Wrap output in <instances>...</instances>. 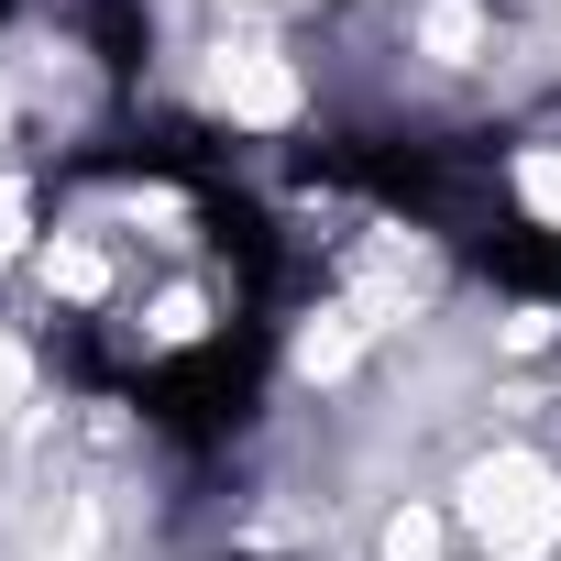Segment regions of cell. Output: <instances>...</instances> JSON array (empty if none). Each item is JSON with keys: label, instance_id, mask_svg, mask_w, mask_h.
<instances>
[{"label": "cell", "instance_id": "6", "mask_svg": "<svg viewBox=\"0 0 561 561\" xmlns=\"http://www.w3.org/2000/svg\"><path fill=\"white\" fill-rule=\"evenodd\" d=\"M517 198H528L539 220H561V154H528V165H517Z\"/></svg>", "mask_w": 561, "mask_h": 561}, {"label": "cell", "instance_id": "5", "mask_svg": "<svg viewBox=\"0 0 561 561\" xmlns=\"http://www.w3.org/2000/svg\"><path fill=\"white\" fill-rule=\"evenodd\" d=\"M473 34H484V23H473V0H440V12L419 23V45H430V56H473Z\"/></svg>", "mask_w": 561, "mask_h": 561}, {"label": "cell", "instance_id": "7", "mask_svg": "<svg viewBox=\"0 0 561 561\" xmlns=\"http://www.w3.org/2000/svg\"><path fill=\"white\" fill-rule=\"evenodd\" d=\"M45 275H56L67 298H100V253H89V242H56V264H45Z\"/></svg>", "mask_w": 561, "mask_h": 561}, {"label": "cell", "instance_id": "10", "mask_svg": "<svg viewBox=\"0 0 561 561\" xmlns=\"http://www.w3.org/2000/svg\"><path fill=\"white\" fill-rule=\"evenodd\" d=\"M0 408H23V353L0 342Z\"/></svg>", "mask_w": 561, "mask_h": 561}, {"label": "cell", "instance_id": "9", "mask_svg": "<svg viewBox=\"0 0 561 561\" xmlns=\"http://www.w3.org/2000/svg\"><path fill=\"white\" fill-rule=\"evenodd\" d=\"M0 253H23V187H0Z\"/></svg>", "mask_w": 561, "mask_h": 561}, {"label": "cell", "instance_id": "1", "mask_svg": "<svg viewBox=\"0 0 561 561\" xmlns=\"http://www.w3.org/2000/svg\"><path fill=\"white\" fill-rule=\"evenodd\" d=\"M462 517L484 528V550H495V561H539V550L561 539V484H550V462L495 451V462H473V473H462Z\"/></svg>", "mask_w": 561, "mask_h": 561}, {"label": "cell", "instance_id": "4", "mask_svg": "<svg viewBox=\"0 0 561 561\" xmlns=\"http://www.w3.org/2000/svg\"><path fill=\"white\" fill-rule=\"evenodd\" d=\"M364 331H375V309H364V298H353V309H331V320L298 342V375H342V364L364 353Z\"/></svg>", "mask_w": 561, "mask_h": 561}, {"label": "cell", "instance_id": "2", "mask_svg": "<svg viewBox=\"0 0 561 561\" xmlns=\"http://www.w3.org/2000/svg\"><path fill=\"white\" fill-rule=\"evenodd\" d=\"M220 100H231L242 122H287V111H298V78H287V67H275L264 45H242V56L220 67Z\"/></svg>", "mask_w": 561, "mask_h": 561}, {"label": "cell", "instance_id": "8", "mask_svg": "<svg viewBox=\"0 0 561 561\" xmlns=\"http://www.w3.org/2000/svg\"><path fill=\"white\" fill-rule=\"evenodd\" d=\"M430 539H440V517H419V506H408V517L386 528V561H430Z\"/></svg>", "mask_w": 561, "mask_h": 561}, {"label": "cell", "instance_id": "3", "mask_svg": "<svg viewBox=\"0 0 561 561\" xmlns=\"http://www.w3.org/2000/svg\"><path fill=\"white\" fill-rule=\"evenodd\" d=\"M34 561H111V506H100V495H67Z\"/></svg>", "mask_w": 561, "mask_h": 561}]
</instances>
